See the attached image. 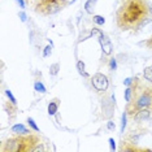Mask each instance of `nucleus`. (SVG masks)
<instances>
[{"instance_id":"nucleus-8","label":"nucleus","mask_w":152,"mask_h":152,"mask_svg":"<svg viewBox=\"0 0 152 152\" xmlns=\"http://www.w3.org/2000/svg\"><path fill=\"white\" fill-rule=\"evenodd\" d=\"M118 150L122 151V152H144V151H151L150 148L138 147V144H134V143H131V142H127L125 139H121Z\"/></svg>"},{"instance_id":"nucleus-21","label":"nucleus","mask_w":152,"mask_h":152,"mask_svg":"<svg viewBox=\"0 0 152 152\" xmlns=\"http://www.w3.org/2000/svg\"><path fill=\"white\" fill-rule=\"evenodd\" d=\"M127 113L126 112H124V115H122V122H121V133H124V130H125V127H126V118H127Z\"/></svg>"},{"instance_id":"nucleus-2","label":"nucleus","mask_w":152,"mask_h":152,"mask_svg":"<svg viewBox=\"0 0 152 152\" xmlns=\"http://www.w3.org/2000/svg\"><path fill=\"white\" fill-rule=\"evenodd\" d=\"M130 87L131 98L125 107V112L127 113L129 118L139 109H152V83L143 82L139 77L135 75V77H133Z\"/></svg>"},{"instance_id":"nucleus-25","label":"nucleus","mask_w":152,"mask_h":152,"mask_svg":"<svg viewBox=\"0 0 152 152\" xmlns=\"http://www.w3.org/2000/svg\"><path fill=\"white\" fill-rule=\"evenodd\" d=\"M51 53H52V47L47 46L46 48H44V51H43V56L44 57H48V56H51Z\"/></svg>"},{"instance_id":"nucleus-32","label":"nucleus","mask_w":152,"mask_h":152,"mask_svg":"<svg viewBox=\"0 0 152 152\" xmlns=\"http://www.w3.org/2000/svg\"><path fill=\"white\" fill-rule=\"evenodd\" d=\"M20 17H21V20H22V22H25L26 21V15L23 12H21L20 13Z\"/></svg>"},{"instance_id":"nucleus-10","label":"nucleus","mask_w":152,"mask_h":152,"mask_svg":"<svg viewBox=\"0 0 152 152\" xmlns=\"http://www.w3.org/2000/svg\"><path fill=\"white\" fill-rule=\"evenodd\" d=\"M4 109L7 112V115H8L9 120H15L16 116H17V112H18V108H17V104L13 102H5L4 103Z\"/></svg>"},{"instance_id":"nucleus-13","label":"nucleus","mask_w":152,"mask_h":152,"mask_svg":"<svg viewBox=\"0 0 152 152\" xmlns=\"http://www.w3.org/2000/svg\"><path fill=\"white\" fill-rule=\"evenodd\" d=\"M11 130H12V133L16 134V135H21V134H29V133H31V130L26 129V127L23 126L22 124H17V125H13Z\"/></svg>"},{"instance_id":"nucleus-20","label":"nucleus","mask_w":152,"mask_h":152,"mask_svg":"<svg viewBox=\"0 0 152 152\" xmlns=\"http://www.w3.org/2000/svg\"><path fill=\"white\" fill-rule=\"evenodd\" d=\"M27 125H29L31 129L35 131V133H39V127L37 126V124H35V121H34L31 117H27Z\"/></svg>"},{"instance_id":"nucleus-26","label":"nucleus","mask_w":152,"mask_h":152,"mask_svg":"<svg viewBox=\"0 0 152 152\" xmlns=\"http://www.w3.org/2000/svg\"><path fill=\"white\" fill-rule=\"evenodd\" d=\"M142 44H144L148 50H152V37H150L148 39H146V42H143Z\"/></svg>"},{"instance_id":"nucleus-3","label":"nucleus","mask_w":152,"mask_h":152,"mask_svg":"<svg viewBox=\"0 0 152 152\" xmlns=\"http://www.w3.org/2000/svg\"><path fill=\"white\" fill-rule=\"evenodd\" d=\"M38 143H40L39 135L31 131L5 139L1 143V152H33Z\"/></svg>"},{"instance_id":"nucleus-4","label":"nucleus","mask_w":152,"mask_h":152,"mask_svg":"<svg viewBox=\"0 0 152 152\" xmlns=\"http://www.w3.org/2000/svg\"><path fill=\"white\" fill-rule=\"evenodd\" d=\"M69 4H70L69 0H37L33 9L37 15L48 17L61 12Z\"/></svg>"},{"instance_id":"nucleus-35","label":"nucleus","mask_w":152,"mask_h":152,"mask_svg":"<svg viewBox=\"0 0 152 152\" xmlns=\"http://www.w3.org/2000/svg\"><path fill=\"white\" fill-rule=\"evenodd\" d=\"M26 3H27V4H30V0H26Z\"/></svg>"},{"instance_id":"nucleus-1","label":"nucleus","mask_w":152,"mask_h":152,"mask_svg":"<svg viewBox=\"0 0 152 152\" xmlns=\"http://www.w3.org/2000/svg\"><path fill=\"white\" fill-rule=\"evenodd\" d=\"M147 0H122L116 12V23L121 31L139 29L148 21Z\"/></svg>"},{"instance_id":"nucleus-33","label":"nucleus","mask_w":152,"mask_h":152,"mask_svg":"<svg viewBox=\"0 0 152 152\" xmlns=\"http://www.w3.org/2000/svg\"><path fill=\"white\" fill-rule=\"evenodd\" d=\"M148 11H150V15H152V3H148Z\"/></svg>"},{"instance_id":"nucleus-23","label":"nucleus","mask_w":152,"mask_h":152,"mask_svg":"<svg viewBox=\"0 0 152 152\" xmlns=\"http://www.w3.org/2000/svg\"><path fill=\"white\" fill-rule=\"evenodd\" d=\"M109 68L112 69V70H116V68H117V60L115 57H110L109 58Z\"/></svg>"},{"instance_id":"nucleus-22","label":"nucleus","mask_w":152,"mask_h":152,"mask_svg":"<svg viewBox=\"0 0 152 152\" xmlns=\"http://www.w3.org/2000/svg\"><path fill=\"white\" fill-rule=\"evenodd\" d=\"M125 102L127 103L130 100V98H131V87L130 86H126V90H125Z\"/></svg>"},{"instance_id":"nucleus-14","label":"nucleus","mask_w":152,"mask_h":152,"mask_svg":"<svg viewBox=\"0 0 152 152\" xmlns=\"http://www.w3.org/2000/svg\"><path fill=\"white\" fill-rule=\"evenodd\" d=\"M143 79L148 83H152V65L143 69Z\"/></svg>"},{"instance_id":"nucleus-28","label":"nucleus","mask_w":152,"mask_h":152,"mask_svg":"<svg viewBox=\"0 0 152 152\" xmlns=\"http://www.w3.org/2000/svg\"><path fill=\"white\" fill-rule=\"evenodd\" d=\"M38 151H44V146H43L42 142H40V143H38L35 146V148L33 150V152H38Z\"/></svg>"},{"instance_id":"nucleus-15","label":"nucleus","mask_w":152,"mask_h":152,"mask_svg":"<svg viewBox=\"0 0 152 152\" xmlns=\"http://www.w3.org/2000/svg\"><path fill=\"white\" fill-rule=\"evenodd\" d=\"M96 1H98V0H87V1H86V4H85V9H86V12H87L88 15H92V13H94Z\"/></svg>"},{"instance_id":"nucleus-7","label":"nucleus","mask_w":152,"mask_h":152,"mask_svg":"<svg viewBox=\"0 0 152 152\" xmlns=\"http://www.w3.org/2000/svg\"><path fill=\"white\" fill-rule=\"evenodd\" d=\"M130 120H131V122H134V124H142V122H144V121L152 120V109L143 108V109L137 110V112L130 117Z\"/></svg>"},{"instance_id":"nucleus-27","label":"nucleus","mask_w":152,"mask_h":152,"mask_svg":"<svg viewBox=\"0 0 152 152\" xmlns=\"http://www.w3.org/2000/svg\"><path fill=\"white\" fill-rule=\"evenodd\" d=\"M107 129H108V130H110V131L116 129V125H115V122H113L112 120H109L108 122H107Z\"/></svg>"},{"instance_id":"nucleus-19","label":"nucleus","mask_w":152,"mask_h":152,"mask_svg":"<svg viewBox=\"0 0 152 152\" xmlns=\"http://www.w3.org/2000/svg\"><path fill=\"white\" fill-rule=\"evenodd\" d=\"M92 21H94L96 25H99V26H102V25H104V22H105V18L103 16H99V15H95V16H92Z\"/></svg>"},{"instance_id":"nucleus-29","label":"nucleus","mask_w":152,"mask_h":152,"mask_svg":"<svg viewBox=\"0 0 152 152\" xmlns=\"http://www.w3.org/2000/svg\"><path fill=\"white\" fill-rule=\"evenodd\" d=\"M17 3H18V5H20V8L21 9H25V3H26V0H16Z\"/></svg>"},{"instance_id":"nucleus-17","label":"nucleus","mask_w":152,"mask_h":152,"mask_svg":"<svg viewBox=\"0 0 152 152\" xmlns=\"http://www.w3.org/2000/svg\"><path fill=\"white\" fill-rule=\"evenodd\" d=\"M77 69H78V72H79V74L81 75H83V77H88V73L86 72V69H85L83 61H78L77 63Z\"/></svg>"},{"instance_id":"nucleus-9","label":"nucleus","mask_w":152,"mask_h":152,"mask_svg":"<svg viewBox=\"0 0 152 152\" xmlns=\"http://www.w3.org/2000/svg\"><path fill=\"white\" fill-rule=\"evenodd\" d=\"M102 110L104 113H103V117L104 118H110V117L113 116V110H115V105H113V103L110 102V100L107 98H103V100H102Z\"/></svg>"},{"instance_id":"nucleus-18","label":"nucleus","mask_w":152,"mask_h":152,"mask_svg":"<svg viewBox=\"0 0 152 152\" xmlns=\"http://www.w3.org/2000/svg\"><path fill=\"white\" fill-rule=\"evenodd\" d=\"M58 70H60V64L58 63H55V64H52L50 66V74L51 75H57Z\"/></svg>"},{"instance_id":"nucleus-12","label":"nucleus","mask_w":152,"mask_h":152,"mask_svg":"<svg viewBox=\"0 0 152 152\" xmlns=\"http://www.w3.org/2000/svg\"><path fill=\"white\" fill-rule=\"evenodd\" d=\"M102 44V51H103V55L104 56H110L113 52V44L110 43V40L109 39H107L104 40L103 43H100Z\"/></svg>"},{"instance_id":"nucleus-34","label":"nucleus","mask_w":152,"mask_h":152,"mask_svg":"<svg viewBox=\"0 0 152 152\" xmlns=\"http://www.w3.org/2000/svg\"><path fill=\"white\" fill-rule=\"evenodd\" d=\"M35 1H37V0H30V4L34 5V4H35Z\"/></svg>"},{"instance_id":"nucleus-6","label":"nucleus","mask_w":152,"mask_h":152,"mask_svg":"<svg viewBox=\"0 0 152 152\" xmlns=\"http://www.w3.org/2000/svg\"><path fill=\"white\" fill-rule=\"evenodd\" d=\"M91 85L98 92H103L105 94L107 90L109 87V81L108 77L103 73H95L91 78Z\"/></svg>"},{"instance_id":"nucleus-30","label":"nucleus","mask_w":152,"mask_h":152,"mask_svg":"<svg viewBox=\"0 0 152 152\" xmlns=\"http://www.w3.org/2000/svg\"><path fill=\"white\" fill-rule=\"evenodd\" d=\"M131 82H133V77L126 78L125 81H124V85H125V86H130V85H131Z\"/></svg>"},{"instance_id":"nucleus-24","label":"nucleus","mask_w":152,"mask_h":152,"mask_svg":"<svg viewBox=\"0 0 152 152\" xmlns=\"http://www.w3.org/2000/svg\"><path fill=\"white\" fill-rule=\"evenodd\" d=\"M5 95L7 96H8V99L9 100H11V102H13V103H16V104H17V100H16V98H15V96H13V94H12V91H11V90H5Z\"/></svg>"},{"instance_id":"nucleus-11","label":"nucleus","mask_w":152,"mask_h":152,"mask_svg":"<svg viewBox=\"0 0 152 152\" xmlns=\"http://www.w3.org/2000/svg\"><path fill=\"white\" fill-rule=\"evenodd\" d=\"M60 103H61V100L58 98H53L52 100H51L50 104H48V115L50 116L56 115L57 110H58V107H60Z\"/></svg>"},{"instance_id":"nucleus-31","label":"nucleus","mask_w":152,"mask_h":152,"mask_svg":"<svg viewBox=\"0 0 152 152\" xmlns=\"http://www.w3.org/2000/svg\"><path fill=\"white\" fill-rule=\"evenodd\" d=\"M109 143H110V150H116V144H115V140L110 138L109 139Z\"/></svg>"},{"instance_id":"nucleus-16","label":"nucleus","mask_w":152,"mask_h":152,"mask_svg":"<svg viewBox=\"0 0 152 152\" xmlns=\"http://www.w3.org/2000/svg\"><path fill=\"white\" fill-rule=\"evenodd\" d=\"M34 88H35L37 92H40V94H44V92L47 91L44 85L42 83V81H39V79H35V82H34Z\"/></svg>"},{"instance_id":"nucleus-5","label":"nucleus","mask_w":152,"mask_h":152,"mask_svg":"<svg viewBox=\"0 0 152 152\" xmlns=\"http://www.w3.org/2000/svg\"><path fill=\"white\" fill-rule=\"evenodd\" d=\"M147 133H148V130L144 126H142L140 124L131 122V126L127 127L125 134L122 135V139L131 142L134 144H139V140L142 139V137H144Z\"/></svg>"}]
</instances>
